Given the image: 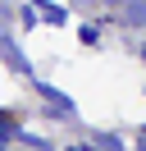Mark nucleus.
<instances>
[{
  "mask_svg": "<svg viewBox=\"0 0 146 151\" xmlns=\"http://www.w3.org/2000/svg\"><path fill=\"white\" fill-rule=\"evenodd\" d=\"M78 37L87 41V46H96V41H100V23H82V28H78Z\"/></svg>",
  "mask_w": 146,
  "mask_h": 151,
  "instance_id": "obj_8",
  "label": "nucleus"
},
{
  "mask_svg": "<svg viewBox=\"0 0 146 151\" xmlns=\"http://www.w3.org/2000/svg\"><path fill=\"white\" fill-rule=\"evenodd\" d=\"M0 60H5V64L14 69V73H23V78H32V60L23 55V46H18V41H14V32H9V28H0Z\"/></svg>",
  "mask_w": 146,
  "mask_h": 151,
  "instance_id": "obj_1",
  "label": "nucleus"
},
{
  "mask_svg": "<svg viewBox=\"0 0 146 151\" xmlns=\"http://www.w3.org/2000/svg\"><path fill=\"white\" fill-rule=\"evenodd\" d=\"M87 147H96V151H123L128 142L119 137V133H110V128H100V133H91V137H87Z\"/></svg>",
  "mask_w": 146,
  "mask_h": 151,
  "instance_id": "obj_5",
  "label": "nucleus"
},
{
  "mask_svg": "<svg viewBox=\"0 0 146 151\" xmlns=\"http://www.w3.org/2000/svg\"><path fill=\"white\" fill-rule=\"evenodd\" d=\"M142 60H146V46H142Z\"/></svg>",
  "mask_w": 146,
  "mask_h": 151,
  "instance_id": "obj_14",
  "label": "nucleus"
},
{
  "mask_svg": "<svg viewBox=\"0 0 146 151\" xmlns=\"http://www.w3.org/2000/svg\"><path fill=\"white\" fill-rule=\"evenodd\" d=\"M32 9H36V23H46V28H64L69 23V9L55 5V0H32Z\"/></svg>",
  "mask_w": 146,
  "mask_h": 151,
  "instance_id": "obj_3",
  "label": "nucleus"
},
{
  "mask_svg": "<svg viewBox=\"0 0 146 151\" xmlns=\"http://www.w3.org/2000/svg\"><path fill=\"white\" fill-rule=\"evenodd\" d=\"M96 5H110V9H114V5H119V0H96Z\"/></svg>",
  "mask_w": 146,
  "mask_h": 151,
  "instance_id": "obj_13",
  "label": "nucleus"
},
{
  "mask_svg": "<svg viewBox=\"0 0 146 151\" xmlns=\"http://www.w3.org/2000/svg\"><path fill=\"white\" fill-rule=\"evenodd\" d=\"M36 96H41V101L50 105V110L59 114V119H69V124L78 119V110H73V101H69V96L59 92V87H50V83H41V78H36Z\"/></svg>",
  "mask_w": 146,
  "mask_h": 151,
  "instance_id": "obj_2",
  "label": "nucleus"
},
{
  "mask_svg": "<svg viewBox=\"0 0 146 151\" xmlns=\"http://www.w3.org/2000/svg\"><path fill=\"white\" fill-rule=\"evenodd\" d=\"M0 28H5V23H0Z\"/></svg>",
  "mask_w": 146,
  "mask_h": 151,
  "instance_id": "obj_15",
  "label": "nucleus"
},
{
  "mask_svg": "<svg viewBox=\"0 0 146 151\" xmlns=\"http://www.w3.org/2000/svg\"><path fill=\"white\" fill-rule=\"evenodd\" d=\"M119 23L123 28H146V0H119Z\"/></svg>",
  "mask_w": 146,
  "mask_h": 151,
  "instance_id": "obj_4",
  "label": "nucleus"
},
{
  "mask_svg": "<svg viewBox=\"0 0 146 151\" xmlns=\"http://www.w3.org/2000/svg\"><path fill=\"white\" fill-rule=\"evenodd\" d=\"M18 23H23V28H36V9H32V5H23V9H18Z\"/></svg>",
  "mask_w": 146,
  "mask_h": 151,
  "instance_id": "obj_9",
  "label": "nucleus"
},
{
  "mask_svg": "<svg viewBox=\"0 0 146 151\" xmlns=\"http://www.w3.org/2000/svg\"><path fill=\"white\" fill-rule=\"evenodd\" d=\"M14 142V114H0V147Z\"/></svg>",
  "mask_w": 146,
  "mask_h": 151,
  "instance_id": "obj_7",
  "label": "nucleus"
},
{
  "mask_svg": "<svg viewBox=\"0 0 146 151\" xmlns=\"http://www.w3.org/2000/svg\"><path fill=\"white\" fill-rule=\"evenodd\" d=\"M132 147H142V151H146V128H142V133L132 137Z\"/></svg>",
  "mask_w": 146,
  "mask_h": 151,
  "instance_id": "obj_12",
  "label": "nucleus"
},
{
  "mask_svg": "<svg viewBox=\"0 0 146 151\" xmlns=\"http://www.w3.org/2000/svg\"><path fill=\"white\" fill-rule=\"evenodd\" d=\"M14 142H23V147H32V151H50L55 147L50 137H41V133H32V128H14Z\"/></svg>",
  "mask_w": 146,
  "mask_h": 151,
  "instance_id": "obj_6",
  "label": "nucleus"
},
{
  "mask_svg": "<svg viewBox=\"0 0 146 151\" xmlns=\"http://www.w3.org/2000/svg\"><path fill=\"white\" fill-rule=\"evenodd\" d=\"M9 14H14V5H9V0H0V23H5V28H9Z\"/></svg>",
  "mask_w": 146,
  "mask_h": 151,
  "instance_id": "obj_10",
  "label": "nucleus"
},
{
  "mask_svg": "<svg viewBox=\"0 0 146 151\" xmlns=\"http://www.w3.org/2000/svg\"><path fill=\"white\" fill-rule=\"evenodd\" d=\"M73 9H91V5H96V0H69Z\"/></svg>",
  "mask_w": 146,
  "mask_h": 151,
  "instance_id": "obj_11",
  "label": "nucleus"
}]
</instances>
